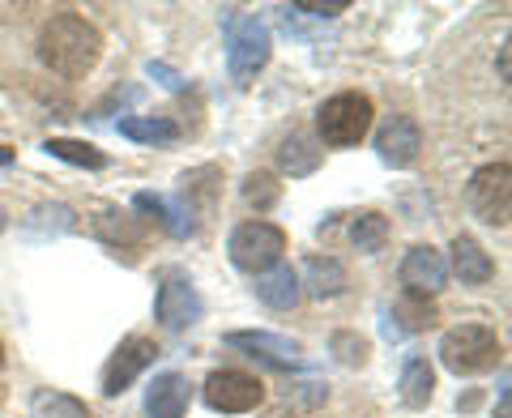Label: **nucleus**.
<instances>
[{"instance_id": "obj_1", "label": "nucleus", "mask_w": 512, "mask_h": 418, "mask_svg": "<svg viewBox=\"0 0 512 418\" xmlns=\"http://www.w3.org/2000/svg\"><path fill=\"white\" fill-rule=\"evenodd\" d=\"M103 52V35L82 13H56L39 35V56L60 77H86Z\"/></svg>"}, {"instance_id": "obj_2", "label": "nucleus", "mask_w": 512, "mask_h": 418, "mask_svg": "<svg viewBox=\"0 0 512 418\" xmlns=\"http://www.w3.org/2000/svg\"><path fill=\"white\" fill-rule=\"evenodd\" d=\"M222 30H227V69L235 86H252L256 73L269 64V30L261 18H248L239 9H222Z\"/></svg>"}, {"instance_id": "obj_3", "label": "nucleus", "mask_w": 512, "mask_h": 418, "mask_svg": "<svg viewBox=\"0 0 512 418\" xmlns=\"http://www.w3.org/2000/svg\"><path fill=\"white\" fill-rule=\"evenodd\" d=\"M440 363L453 376H478L500 363V337L487 325H457L440 337Z\"/></svg>"}, {"instance_id": "obj_4", "label": "nucleus", "mask_w": 512, "mask_h": 418, "mask_svg": "<svg viewBox=\"0 0 512 418\" xmlns=\"http://www.w3.org/2000/svg\"><path fill=\"white\" fill-rule=\"evenodd\" d=\"M367 128H372V99L367 94H333L316 111V133L325 146H359Z\"/></svg>"}, {"instance_id": "obj_5", "label": "nucleus", "mask_w": 512, "mask_h": 418, "mask_svg": "<svg viewBox=\"0 0 512 418\" xmlns=\"http://www.w3.org/2000/svg\"><path fill=\"white\" fill-rule=\"evenodd\" d=\"M227 252H231L235 269H244V273H265V269L282 265L286 231L274 227V222H244V227L231 231Z\"/></svg>"}, {"instance_id": "obj_6", "label": "nucleus", "mask_w": 512, "mask_h": 418, "mask_svg": "<svg viewBox=\"0 0 512 418\" xmlns=\"http://www.w3.org/2000/svg\"><path fill=\"white\" fill-rule=\"evenodd\" d=\"M470 209L487 227H508V214H512V171L508 163H487L470 175Z\"/></svg>"}, {"instance_id": "obj_7", "label": "nucleus", "mask_w": 512, "mask_h": 418, "mask_svg": "<svg viewBox=\"0 0 512 418\" xmlns=\"http://www.w3.org/2000/svg\"><path fill=\"white\" fill-rule=\"evenodd\" d=\"M154 316L167 333H184V329L197 325L201 320V295H197V286H192V278H184V273H167L163 286H158V299H154Z\"/></svg>"}, {"instance_id": "obj_8", "label": "nucleus", "mask_w": 512, "mask_h": 418, "mask_svg": "<svg viewBox=\"0 0 512 418\" xmlns=\"http://www.w3.org/2000/svg\"><path fill=\"white\" fill-rule=\"evenodd\" d=\"M201 397H205V406L218 414H248L265 401V384L248 372H214L205 380Z\"/></svg>"}, {"instance_id": "obj_9", "label": "nucleus", "mask_w": 512, "mask_h": 418, "mask_svg": "<svg viewBox=\"0 0 512 418\" xmlns=\"http://www.w3.org/2000/svg\"><path fill=\"white\" fill-rule=\"evenodd\" d=\"M154 359H158V346L150 342V337H124V342L116 346V355H111L107 367H103V393L120 397Z\"/></svg>"}, {"instance_id": "obj_10", "label": "nucleus", "mask_w": 512, "mask_h": 418, "mask_svg": "<svg viewBox=\"0 0 512 418\" xmlns=\"http://www.w3.org/2000/svg\"><path fill=\"white\" fill-rule=\"evenodd\" d=\"M227 346L235 350H248L252 359H265V363H274V367H303V350L299 342H291V337H282V333H265V329H235L222 337Z\"/></svg>"}, {"instance_id": "obj_11", "label": "nucleus", "mask_w": 512, "mask_h": 418, "mask_svg": "<svg viewBox=\"0 0 512 418\" xmlns=\"http://www.w3.org/2000/svg\"><path fill=\"white\" fill-rule=\"evenodd\" d=\"M448 282V261H444V252H436L431 244H419V248H410L406 252V261H402V286H406V295H436L440 286Z\"/></svg>"}, {"instance_id": "obj_12", "label": "nucleus", "mask_w": 512, "mask_h": 418, "mask_svg": "<svg viewBox=\"0 0 512 418\" xmlns=\"http://www.w3.org/2000/svg\"><path fill=\"white\" fill-rule=\"evenodd\" d=\"M376 150L389 167H410L423 150V128L410 116H389V124L376 133Z\"/></svg>"}, {"instance_id": "obj_13", "label": "nucleus", "mask_w": 512, "mask_h": 418, "mask_svg": "<svg viewBox=\"0 0 512 418\" xmlns=\"http://www.w3.org/2000/svg\"><path fill=\"white\" fill-rule=\"evenodd\" d=\"M192 401V384L180 372H163L154 376V384L146 389V414L150 418H184Z\"/></svg>"}, {"instance_id": "obj_14", "label": "nucleus", "mask_w": 512, "mask_h": 418, "mask_svg": "<svg viewBox=\"0 0 512 418\" xmlns=\"http://www.w3.org/2000/svg\"><path fill=\"white\" fill-rule=\"evenodd\" d=\"M256 299L265 303V308H295L299 303V273L291 265H274V269H265V273H256Z\"/></svg>"}, {"instance_id": "obj_15", "label": "nucleus", "mask_w": 512, "mask_h": 418, "mask_svg": "<svg viewBox=\"0 0 512 418\" xmlns=\"http://www.w3.org/2000/svg\"><path fill=\"white\" fill-rule=\"evenodd\" d=\"M133 205L141 209V214H150V218L158 222V227L171 231L175 239L192 235V209H188V205H180V201H167V197H158V192H137Z\"/></svg>"}, {"instance_id": "obj_16", "label": "nucleus", "mask_w": 512, "mask_h": 418, "mask_svg": "<svg viewBox=\"0 0 512 418\" xmlns=\"http://www.w3.org/2000/svg\"><path fill=\"white\" fill-rule=\"evenodd\" d=\"M453 269H457V278L466 282V286H483L495 278V261L483 252V244L470 235H457L453 239Z\"/></svg>"}, {"instance_id": "obj_17", "label": "nucleus", "mask_w": 512, "mask_h": 418, "mask_svg": "<svg viewBox=\"0 0 512 418\" xmlns=\"http://www.w3.org/2000/svg\"><path fill=\"white\" fill-rule=\"evenodd\" d=\"M303 286H308L312 299H333L346 291V269L333 256H308L303 261Z\"/></svg>"}, {"instance_id": "obj_18", "label": "nucleus", "mask_w": 512, "mask_h": 418, "mask_svg": "<svg viewBox=\"0 0 512 418\" xmlns=\"http://www.w3.org/2000/svg\"><path fill=\"white\" fill-rule=\"evenodd\" d=\"M116 128H120V137L141 141V146H171L180 137V124L167 116H124Z\"/></svg>"}, {"instance_id": "obj_19", "label": "nucleus", "mask_w": 512, "mask_h": 418, "mask_svg": "<svg viewBox=\"0 0 512 418\" xmlns=\"http://www.w3.org/2000/svg\"><path fill=\"white\" fill-rule=\"evenodd\" d=\"M397 389H402V401L410 410H423L431 401V389H436V372H431L427 359H410L402 367V380H397Z\"/></svg>"}, {"instance_id": "obj_20", "label": "nucleus", "mask_w": 512, "mask_h": 418, "mask_svg": "<svg viewBox=\"0 0 512 418\" xmlns=\"http://www.w3.org/2000/svg\"><path fill=\"white\" fill-rule=\"evenodd\" d=\"M278 167L286 175H312L320 167V150H316V141L312 137H303V133H291L278 146Z\"/></svg>"}, {"instance_id": "obj_21", "label": "nucleus", "mask_w": 512, "mask_h": 418, "mask_svg": "<svg viewBox=\"0 0 512 418\" xmlns=\"http://www.w3.org/2000/svg\"><path fill=\"white\" fill-rule=\"evenodd\" d=\"M52 158H60V163H73V167H86V171H103L107 167V154L99 146H90V141H73V137H52L43 146Z\"/></svg>"}, {"instance_id": "obj_22", "label": "nucleus", "mask_w": 512, "mask_h": 418, "mask_svg": "<svg viewBox=\"0 0 512 418\" xmlns=\"http://www.w3.org/2000/svg\"><path fill=\"white\" fill-rule=\"evenodd\" d=\"M30 418H90V410H86V401H77L69 393L35 389V397H30Z\"/></svg>"}, {"instance_id": "obj_23", "label": "nucleus", "mask_w": 512, "mask_h": 418, "mask_svg": "<svg viewBox=\"0 0 512 418\" xmlns=\"http://www.w3.org/2000/svg\"><path fill=\"white\" fill-rule=\"evenodd\" d=\"M350 239H355V248L367 252V256L380 252L384 239H389V218H380V214L367 209V214H359L355 222H350Z\"/></svg>"}, {"instance_id": "obj_24", "label": "nucleus", "mask_w": 512, "mask_h": 418, "mask_svg": "<svg viewBox=\"0 0 512 418\" xmlns=\"http://www.w3.org/2000/svg\"><path fill=\"white\" fill-rule=\"evenodd\" d=\"M124 222H116V209H103V218L94 222V231H99L107 244H137L141 239V222L137 218H128V214H120Z\"/></svg>"}, {"instance_id": "obj_25", "label": "nucleus", "mask_w": 512, "mask_h": 418, "mask_svg": "<svg viewBox=\"0 0 512 418\" xmlns=\"http://www.w3.org/2000/svg\"><path fill=\"white\" fill-rule=\"evenodd\" d=\"M278 197H282V188H278V180H274L269 171H252L248 180H244V201H248V205H256V209H274Z\"/></svg>"}, {"instance_id": "obj_26", "label": "nucleus", "mask_w": 512, "mask_h": 418, "mask_svg": "<svg viewBox=\"0 0 512 418\" xmlns=\"http://www.w3.org/2000/svg\"><path fill=\"white\" fill-rule=\"evenodd\" d=\"M423 295H406L402 303H397V308H393V316H402L406 320V333H419V329H431V325H436V316H431V308H427V303H419Z\"/></svg>"}, {"instance_id": "obj_27", "label": "nucleus", "mask_w": 512, "mask_h": 418, "mask_svg": "<svg viewBox=\"0 0 512 418\" xmlns=\"http://www.w3.org/2000/svg\"><path fill=\"white\" fill-rule=\"evenodd\" d=\"M333 350H338V359L350 363V367H359L367 359V342H363V337H355V333H338V337H333Z\"/></svg>"}, {"instance_id": "obj_28", "label": "nucleus", "mask_w": 512, "mask_h": 418, "mask_svg": "<svg viewBox=\"0 0 512 418\" xmlns=\"http://www.w3.org/2000/svg\"><path fill=\"white\" fill-rule=\"evenodd\" d=\"M295 13H308V18H338V13H346V0H295Z\"/></svg>"}, {"instance_id": "obj_29", "label": "nucleus", "mask_w": 512, "mask_h": 418, "mask_svg": "<svg viewBox=\"0 0 512 418\" xmlns=\"http://www.w3.org/2000/svg\"><path fill=\"white\" fill-rule=\"evenodd\" d=\"M150 77H163V86H167V90H180V86H184V82H180V73H171L167 64H150Z\"/></svg>"}, {"instance_id": "obj_30", "label": "nucleus", "mask_w": 512, "mask_h": 418, "mask_svg": "<svg viewBox=\"0 0 512 418\" xmlns=\"http://www.w3.org/2000/svg\"><path fill=\"white\" fill-rule=\"evenodd\" d=\"M13 163V150L9 146H0V167H9Z\"/></svg>"}, {"instance_id": "obj_31", "label": "nucleus", "mask_w": 512, "mask_h": 418, "mask_svg": "<svg viewBox=\"0 0 512 418\" xmlns=\"http://www.w3.org/2000/svg\"><path fill=\"white\" fill-rule=\"evenodd\" d=\"M5 227H9V214H5V209H0V235H5Z\"/></svg>"}, {"instance_id": "obj_32", "label": "nucleus", "mask_w": 512, "mask_h": 418, "mask_svg": "<svg viewBox=\"0 0 512 418\" xmlns=\"http://www.w3.org/2000/svg\"><path fill=\"white\" fill-rule=\"evenodd\" d=\"M0 367H5V346H0Z\"/></svg>"}]
</instances>
